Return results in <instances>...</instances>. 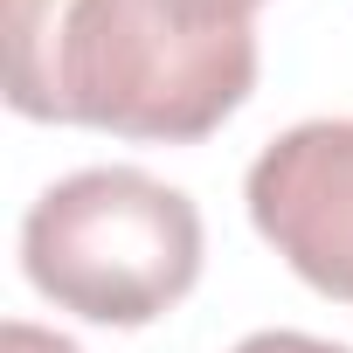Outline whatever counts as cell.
<instances>
[{"mask_svg": "<svg viewBox=\"0 0 353 353\" xmlns=\"http://www.w3.org/2000/svg\"><path fill=\"white\" fill-rule=\"evenodd\" d=\"M8 104L118 139H208L256 83L250 0H0Z\"/></svg>", "mask_w": 353, "mask_h": 353, "instance_id": "obj_1", "label": "cell"}, {"mask_svg": "<svg viewBox=\"0 0 353 353\" xmlns=\"http://www.w3.org/2000/svg\"><path fill=\"white\" fill-rule=\"evenodd\" d=\"M21 270L97 325H145L201 277V208L145 166H83L21 222Z\"/></svg>", "mask_w": 353, "mask_h": 353, "instance_id": "obj_2", "label": "cell"}, {"mask_svg": "<svg viewBox=\"0 0 353 353\" xmlns=\"http://www.w3.org/2000/svg\"><path fill=\"white\" fill-rule=\"evenodd\" d=\"M256 236L325 298L353 305V118L277 132L243 181Z\"/></svg>", "mask_w": 353, "mask_h": 353, "instance_id": "obj_3", "label": "cell"}, {"mask_svg": "<svg viewBox=\"0 0 353 353\" xmlns=\"http://www.w3.org/2000/svg\"><path fill=\"white\" fill-rule=\"evenodd\" d=\"M236 353H353V346H332V339H312V332L277 325V332H250Z\"/></svg>", "mask_w": 353, "mask_h": 353, "instance_id": "obj_4", "label": "cell"}, {"mask_svg": "<svg viewBox=\"0 0 353 353\" xmlns=\"http://www.w3.org/2000/svg\"><path fill=\"white\" fill-rule=\"evenodd\" d=\"M0 353H83V346H70L63 332H42L28 319H8L0 325Z\"/></svg>", "mask_w": 353, "mask_h": 353, "instance_id": "obj_5", "label": "cell"}, {"mask_svg": "<svg viewBox=\"0 0 353 353\" xmlns=\"http://www.w3.org/2000/svg\"><path fill=\"white\" fill-rule=\"evenodd\" d=\"M250 8H256V0H250Z\"/></svg>", "mask_w": 353, "mask_h": 353, "instance_id": "obj_6", "label": "cell"}]
</instances>
